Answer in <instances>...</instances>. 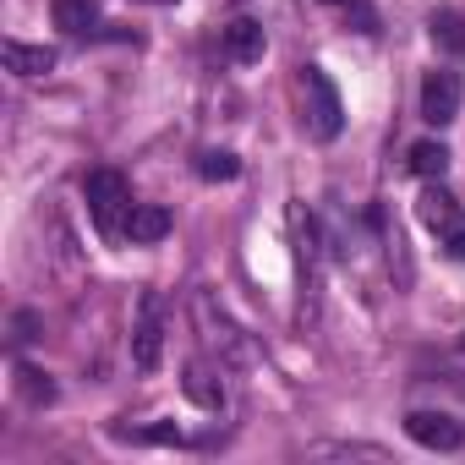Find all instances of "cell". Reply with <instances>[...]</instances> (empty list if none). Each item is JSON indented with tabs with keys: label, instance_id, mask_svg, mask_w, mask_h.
<instances>
[{
	"label": "cell",
	"instance_id": "cell-7",
	"mask_svg": "<svg viewBox=\"0 0 465 465\" xmlns=\"http://www.w3.org/2000/svg\"><path fill=\"white\" fill-rule=\"evenodd\" d=\"M405 438L421 443V449H438V454L465 449V427H460L449 411H411V416H405Z\"/></svg>",
	"mask_w": 465,
	"mask_h": 465
},
{
	"label": "cell",
	"instance_id": "cell-2",
	"mask_svg": "<svg viewBox=\"0 0 465 465\" xmlns=\"http://www.w3.org/2000/svg\"><path fill=\"white\" fill-rule=\"evenodd\" d=\"M83 197H88V213H94V224L104 230V236H121V230H126V213L137 208L121 170H88Z\"/></svg>",
	"mask_w": 465,
	"mask_h": 465
},
{
	"label": "cell",
	"instance_id": "cell-1",
	"mask_svg": "<svg viewBox=\"0 0 465 465\" xmlns=\"http://www.w3.org/2000/svg\"><path fill=\"white\" fill-rule=\"evenodd\" d=\"M296 88H302V121H307V132L318 143H334L345 132V104H340V88L329 83V72L323 66H302Z\"/></svg>",
	"mask_w": 465,
	"mask_h": 465
},
{
	"label": "cell",
	"instance_id": "cell-15",
	"mask_svg": "<svg viewBox=\"0 0 465 465\" xmlns=\"http://www.w3.org/2000/svg\"><path fill=\"white\" fill-rule=\"evenodd\" d=\"M17 394H23L28 405H55L50 372H39V367H28V361H17Z\"/></svg>",
	"mask_w": 465,
	"mask_h": 465
},
{
	"label": "cell",
	"instance_id": "cell-6",
	"mask_svg": "<svg viewBox=\"0 0 465 465\" xmlns=\"http://www.w3.org/2000/svg\"><path fill=\"white\" fill-rule=\"evenodd\" d=\"M159 356H164V312H159V296L143 291V302H137V329H132V361H137L143 372H153Z\"/></svg>",
	"mask_w": 465,
	"mask_h": 465
},
{
	"label": "cell",
	"instance_id": "cell-9",
	"mask_svg": "<svg viewBox=\"0 0 465 465\" xmlns=\"http://www.w3.org/2000/svg\"><path fill=\"white\" fill-rule=\"evenodd\" d=\"M164 236H170V208L137 203V208L126 213V242H132V247H153V242H164Z\"/></svg>",
	"mask_w": 465,
	"mask_h": 465
},
{
	"label": "cell",
	"instance_id": "cell-5",
	"mask_svg": "<svg viewBox=\"0 0 465 465\" xmlns=\"http://www.w3.org/2000/svg\"><path fill=\"white\" fill-rule=\"evenodd\" d=\"M460 99H465V88H460V72H427L421 77V121L427 126H449V121H460Z\"/></svg>",
	"mask_w": 465,
	"mask_h": 465
},
{
	"label": "cell",
	"instance_id": "cell-8",
	"mask_svg": "<svg viewBox=\"0 0 465 465\" xmlns=\"http://www.w3.org/2000/svg\"><path fill=\"white\" fill-rule=\"evenodd\" d=\"M263 50H269V34H263V23H252V17L224 23V55L236 61V66H258V61H263Z\"/></svg>",
	"mask_w": 465,
	"mask_h": 465
},
{
	"label": "cell",
	"instance_id": "cell-14",
	"mask_svg": "<svg viewBox=\"0 0 465 465\" xmlns=\"http://www.w3.org/2000/svg\"><path fill=\"white\" fill-rule=\"evenodd\" d=\"M432 45H438L443 55L465 61V17H454V12H438V17H432Z\"/></svg>",
	"mask_w": 465,
	"mask_h": 465
},
{
	"label": "cell",
	"instance_id": "cell-20",
	"mask_svg": "<svg viewBox=\"0 0 465 465\" xmlns=\"http://www.w3.org/2000/svg\"><path fill=\"white\" fill-rule=\"evenodd\" d=\"M159 6H164V0H159Z\"/></svg>",
	"mask_w": 465,
	"mask_h": 465
},
{
	"label": "cell",
	"instance_id": "cell-4",
	"mask_svg": "<svg viewBox=\"0 0 465 465\" xmlns=\"http://www.w3.org/2000/svg\"><path fill=\"white\" fill-rule=\"evenodd\" d=\"M192 307H197V323L208 329L203 340H208V345H213L224 361H236V367H247V361H252V345H247V334H242L236 323H230L224 312H213V296H197Z\"/></svg>",
	"mask_w": 465,
	"mask_h": 465
},
{
	"label": "cell",
	"instance_id": "cell-13",
	"mask_svg": "<svg viewBox=\"0 0 465 465\" xmlns=\"http://www.w3.org/2000/svg\"><path fill=\"white\" fill-rule=\"evenodd\" d=\"M55 28L61 34H88V28H99V6L94 0H55Z\"/></svg>",
	"mask_w": 465,
	"mask_h": 465
},
{
	"label": "cell",
	"instance_id": "cell-11",
	"mask_svg": "<svg viewBox=\"0 0 465 465\" xmlns=\"http://www.w3.org/2000/svg\"><path fill=\"white\" fill-rule=\"evenodd\" d=\"M181 389H186V400H192V405H203V411H224V383H219L203 361H186Z\"/></svg>",
	"mask_w": 465,
	"mask_h": 465
},
{
	"label": "cell",
	"instance_id": "cell-10",
	"mask_svg": "<svg viewBox=\"0 0 465 465\" xmlns=\"http://www.w3.org/2000/svg\"><path fill=\"white\" fill-rule=\"evenodd\" d=\"M6 72L12 77H50L55 72V50H45V45H23V39H6Z\"/></svg>",
	"mask_w": 465,
	"mask_h": 465
},
{
	"label": "cell",
	"instance_id": "cell-17",
	"mask_svg": "<svg viewBox=\"0 0 465 465\" xmlns=\"http://www.w3.org/2000/svg\"><path fill=\"white\" fill-rule=\"evenodd\" d=\"M39 329H45V318H39V312H28V307H23V312H12V340H17V345H34V340H39Z\"/></svg>",
	"mask_w": 465,
	"mask_h": 465
},
{
	"label": "cell",
	"instance_id": "cell-12",
	"mask_svg": "<svg viewBox=\"0 0 465 465\" xmlns=\"http://www.w3.org/2000/svg\"><path fill=\"white\" fill-rule=\"evenodd\" d=\"M405 164H411V175H421V181H443V170H449V148L432 143V137H421V143L405 148Z\"/></svg>",
	"mask_w": 465,
	"mask_h": 465
},
{
	"label": "cell",
	"instance_id": "cell-16",
	"mask_svg": "<svg viewBox=\"0 0 465 465\" xmlns=\"http://www.w3.org/2000/svg\"><path fill=\"white\" fill-rule=\"evenodd\" d=\"M197 175L203 181H236L242 175V159L230 153V148H203L197 153Z\"/></svg>",
	"mask_w": 465,
	"mask_h": 465
},
{
	"label": "cell",
	"instance_id": "cell-19",
	"mask_svg": "<svg viewBox=\"0 0 465 465\" xmlns=\"http://www.w3.org/2000/svg\"><path fill=\"white\" fill-rule=\"evenodd\" d=\"M323 6H356V0H323Z\"/></svg>",
	"mask_w": 465,
	"mask_h": 465
},
{
	"label": "cell",
	"instance_id": "cell-3",
	"mask_svg": "<svg viewBox=\"0 0 465 465\" xmlns=\"http://www.w3.org/2000/svg\"><path fill=\"white\" fill-rule=\"evenodd\" d=\"M416 219H421L432 236L449 247V258H465V208H460L438 181L421 186V197H416Z\"/></svg>",
	"mask_w": 465,
	"mask_h": 465
},
{
	"label": "cell",
	"instance_id": "cell-18",
	"mask_svg": "<svg viewBox=\"0 0 465 465\" xmlns=\"http://www.w3.org/2000/svg\"><path fill=\"white\" fill-rule=\"evenodd\" d=\"M132 443H181V432L164 421V427H143V432H126Z\"/></svg>",
	"mask_w": 465,
	"mask_h": 465
}]
</instances>
